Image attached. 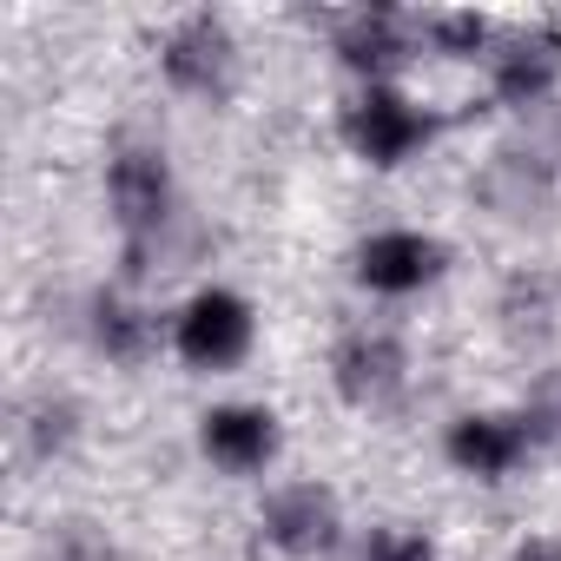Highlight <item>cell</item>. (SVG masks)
Wrapping results in <instances>:
<instances>
[{
    "label": "cell",
    "instance_id": "11",
    "mask_svg": "<svg viewBox=\"0 0 561 561\" xmlns=\"http://www.w3.org/2000/svg\"><path fill=\"white\" fill-rule=\"evenodd\" d=\"M337 54H344L357 73H390V67L410 54V27H403L390 8L351 14V21H344V34H337Z\"/></svg>",
    "mask_w": 561,
    "mask_h": 561
},
{
    "label": "cell",
    "instance_id": "14",
    "mask_svg": "<svg viewBox=\"0 0 561 561\" xmlns=\"http://www.w3.org/2000/svg\"><path fill=\"white\" fill-rule=\"evenodd\" d=\"M364 561H436V554H430V541H423V535L383 528V535H370V554H364Z\"/></svg>",
    "mask_w": 561,
    "mask_h": 561
},
{
    "label": "cell",
    "instance_id": "16",
    "mask_svg": "<svg viewBox=\"0 0 561 561\" xmlns=\"http://www.w3.org/2000/svg\"><path fill=\"white\" fill-rule=\"evenodd\" d=\"M515 561H561V541H528Z\"/></svg>",
    "mask_w": 561,
    "mask_h": 561
},
{
    "label": "cell",
    "instance_id": "6",
    "mask_svg": "<svg viewBox=\"0 0 561 561\" xmlns=\"http://www.w3.org/2000/svg\"><path fill=\"white\" fill-rule=\"evenodd\" d=\"M436 271H443V244L423 238V231H383V238H370L357 251V277L370 291H390V298L423 291Z\"/></svg>",
    "mask_w": 561,
    "mask_h": 561
},
{
    "label": "cell",
    "instance_id": "15",
    "mask_svg": "<svg viewBox=\"0 0 561 561\" xmlns=\"http://www.w3.org/2000/svg\"><path fill=\"white\" fill-rule=\"evenodd\" d=\"M54 561H113V548H106V541H93V535H80V528H73V535H67V541H60V554H54Z\"/></svg>",
    "mask_w": 561,
    "mask_h": 561
},
{
    "label": "cell",
    "instance_id": "17",
    "mask_svg": "<svg viewBox=\"0 0 561 561\" xmlns=\"http://www.w3.org/2000/svg\"><path fill=\"white\" fill-rule=\"evenodd\" d=\"M548 416H561V410H548Z\"/></svg>",
    "mask_w": 561,
    "mask_h": 561
},
{
    "label": "cell",
    "instance_id": "9",
    "mask_svg": "<svg viewBox=\"0 0 561 561\" xmlns=\"http://www.w3.org/2000/svg\"><path fill=\"white\" fill-rule=\"evenodd\" d=\"M205 456H211L218 469H231V476L264 469V462L277 456V416H271V410H244V403L211 410V416H205Z\"/></svg>",
    "mask_w": 561,
    "mask_h": 561
},
{
    "label": "cell",
    "instance_id": "10",
    "mask_svg": "<svg viewBox=\"0 0 561 561\" xmlns=\"http://www.w3.org/2000/svg\"><path fill=\"white\" fill-rule=\"evenodd\" d=\"M449 456H456L469 476L502 482V476L528 456V430L508 423V416H462V423L449 430Z\"/></svg>",
    "mask_w": 561,
    "mask_h": 561
},
{
    "label": "cell",
    "instance_id": "5",
    "mask_svg": "<svg viewBox=\"0 0 561 561\" xmlns=\"http://www.w3.org/2000/svg\"><path fill=\"white\" fill-rule=\"evenodd\" d=\"M264 535L285 554H324L337 541V495L318 482H291L264 502Z\"/></svg>",
    "mask_w": 561,
    "mask_h": 561
},
{
    "label": "cell",
    "instance_id": "8",
    "mask_svg": "<svg viewBox=\"0 0 561 561\" xmlns=\"http://www.w3.org/2000/svg\"><path fill=\"white\" fill-rule=\"evenodd\" d=\"M337 390H344L357 410L390 403V397L403 390V351H397V337H390V331H351V337L337 344Z\"/></svg>",
    "mask_w": 561,
    "mask_h": 561
},
{
    "label": "cell",
    "instance_id": "2",
    "mask_svg": "<svg viewBox=\"0 0 561 561\" xmlns=\"http://www.w3.org/2000/svg\"><path fill=\"white\" fill-rule=\"evenodd\" d=\"M231 27L218 21V14H185L172 34H165V47H159V67H165V80L179 87V93H198V100H218L225 87H231Z\"/></svg>",
    "mask_w": 561,
    "mask_h": 561
},
{
    "label": "cell",
    "instance_id": "1",
    "mask_svg": "<svg viewBox=\"0 0 561 561\" xmlns=\"http://www.w3.org/2000/svg\"><path fill=\"white\" fill-rule=\"evenodd\" d=\"M106 192H113V211H119V231H126V251L133 264L146 257V244L165 231L172 218V179H165V159L159 152H119L113 172H106Z\"/></svg>",
    "mask_w": 561,
    "mask_h": 561
},
{
    "label": "cell",
    "instance_id": "4",
    "mask_svg": "<svg viewBox=\"0 0 561 561\" xmlns=\"http://www.w3.org/2000/svg\"><path fill=\"white\" fill-rule=\"evenodd\" d=\"M251 351V305L231 291H198L179 318V357L198 370H225Z\"/></svg>",
    "mask_w": 561,
    "mask_h": 561
},
{
    "label": "cell",
    "instance_id": "12",
    "mask_svg": "<svg viewBox=\"0 0 561 561\" xmlns=\"http://www.w3.org/2000/svg\"><path fill=\"white\" fill-rule=\"evenodd\" d=\"M93 337H100L106 357L139 364L146 344H152V324H146V311H133L126 298H100V305H93Z\"/></svg>",
    "mask_w": 561,
    "mask_h": 561
},
{
    "label": "cell",
    "instance_id": "13",
    "mask_svg": "<svg viewBox=\"0 0 561 561\" xmlns=\"http://www.w3.org/2000/svg\"><path fill=\"white\" fill-rule=\"evenodd\" d=\"M430 41H436L443 54H476V47L489 41V21H482V14H436V21H430Z\"/></svg>",
    "mask_w": 561,
    "mask_h": 561
},
{
    "label": "cell",
    "instance_id": "3",
    "mask_svg": "<svg viewBox=\"0 0 561 561\" xmlns=\"http://www.w3.org/2000/svg\"><path fill=\"white\" fill-rule=\"evenodd\" d=\"M344 139H351L357 159H370V165H403V159L430 139V113H416V106H410L403 93H390V87H370V93L351 106Z\"/></svg>",
    "mask_w": 561,
    "mask_h": 561
},
{
    "label": "cell",
    "instance_id": "7",
    "mask_svg": "<svg viewBox=\"0 0 561 561\" xmlns=\"http://www.w3.org/2000/svg\"><path fill=\"white\" fill-rule=\"evenodd\" d=\"M554 80H561V34H554L548 21L522 27V34L495 54V93H502L508 106H535V100H548Z\"/></svg>",
    "mask_w": 561,
    "mask_h": 561
}]
</instances>
